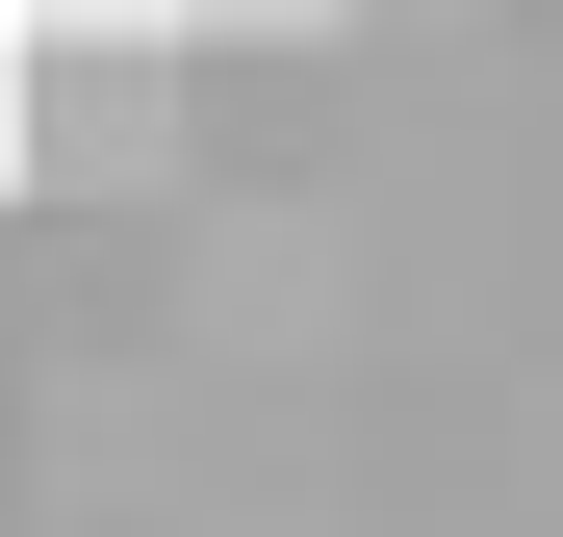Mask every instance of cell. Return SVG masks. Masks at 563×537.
Masks as SVG:
<instances>
[{"instance_id": "cell-1", "label": "cell", "mask_w": 563, "mask_h": 537, "mask_svg": "<svg viewBox=\"0 0 563 537\" xmlns=\"http://www.w3.org/2000/svg\"><path fill=\"white\" fill-rule=\"evenodd\" d=\"M179 179V52L154 26H26V205H154Z\"/></svg>"}, {"instance_id": "cell-2", "label": "cell", "mask_w": 563, "mask_h": 537, "mask_svg": "<svg viewBox=\"0 0 563 537\" xmlns=\"http://www.w3.org/2000/svg\"><path fill=\"white\" fill-rule=\"evenodd\" d=\"M0 205H26V52H0Z\"/></svg>"}, {"instance_id": "cell-3", "label": "cell", "mask_w": 563, "mask_h": 537, "mask_svg": "<svg viewBox=\"0 0 563 537\" xmlns=\"http://www.w3.org/2000/svg\"><path fill=\"white\" fill-rule=\"evenodd\" d=\"M26 26H154V0H26Z\"/></svg>"}, {"instance_id": "cell-4", "label": "cell", "mask_w": 563, "mask_h": 537, "mask_svg": "<svg viewBox=\"0 0 563 537\" xmlns=\"http://www.w3.org/2000/svg\"><path fill=\"white\" fill-rule=\"evenodd\" d=\"M206 26H333V0H206Z\"/></svg>"}]
</instances>
